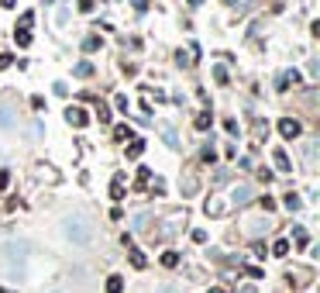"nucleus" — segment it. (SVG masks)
Segmentation results:
<instances>
[{"instance_id": "10", "label": "nucleus", "mask_w": 320, "mask_h": 293, "mask_svg": "<svg viewBox=\"0 0 320 293\" xmlns=\"http://www.w3.org/2000/svg\"><path fill=\"white\" fill-rule=\"evenodd\" d=\"M107 293H124V279L121 276H110L107 279Z\"/></svg>"}, {"instance_id": "19", "label": "nucleus", "mask_w": 320, "mask_h": 293, "mask_svg": "<svg viewBox=\"0 0 320 293\" xmlns=\"http://www.w3.org/2000/svg\"><path fill=\"white\" fill-rule=\"evenodd\" d=\"M286 207H289V210H300V207H303V200H300L296 193H286Z\"/></svg>"}, {"instance_id": "23", "label": "nucleus", "mask_w": 320, "mask_h": 293, "mask_svg": "<svg viewBox=\"0 0 320 293\" xmlns=\"http://www.w3.org/2000/svg\"><path fill=\"white\" fill-rule=\"evenodd\" d=\"M97 118H100V121H110V107H107V103L97 107Z\"/></svg>"}, {"instance_id": "29", "label": "nucleus", "mask_w": 320, "mask_h": 293, "mask_svg": "<svg viewBox=\"0 0 320 293\" xmlns=\"http://www.w3.org/2000/svg\"><path fill=\"white\" fill-rule=\"evenodd\" d=\"M131 4H135V11H145V7H148V0H131Z\"/></svg>"}, {"instance_id": "18", "label": "nucleus", "mask_w": 320, "mask_h": 293, "mask_svg": "<svg viewBox=\"0 0 320 293\" xmlns=\"http://www.w3.org/2000/svg\"><path fill=\"white\" fill-rule=\"evenodd\" d=\"M100 49V38L97 34H90V38H83V52H97Z\"/></svg>"}, {"instance_id": "12", "label": "nucleus", "mask_w": 320, "mask_h": 293, "mask_svg": "<svg viewBox=\"0 0 320 293\" xmlns=\"http://www.w3.org/2000/svg\"><path fill=\"white\" fill-rule=\"evenodd\" d=\"M76 76H79V80H90V76H93V62H79V66H76Z\"/></svg>"}, {"instance_id": "24", "label": "nucleus", "mask_w": 320, "mask_h": 293, "mask_svg": "<svg viewBox=\"0 0 320 293\" xmlns=\"http://www.w3.org/2000/svg\"><path fill=\"white\" fill-rule=\"evenodd\" d=\"M214 76H217V83H227V69H224V66H217V69H214Z\"/></svg>"}, {"instance_id": "1", "label": "nucleus", "mask_w": 320, "mask_h": 293, "mask_svg": "<svg viewBox=\"0 0 320 293\" xmlns=\"http://www.w3.org/2000/svg\"><path fill=\"white\" fill-rule=\"evenodd\" d=\"M66 231H69V238L79 241V245H86V241H90V228H86L83 217H66Z\"/></svg>"}, {"instance_id": "30", "label": "nucleus", "mask_w": 320, "mask_h": 293, "mask_svg": "<svg viewBox=\"0 0 320 293\" xmlns=\"http://www.w3.org/2000/svg\"><path fill=\"white\" fill-rule=\"evenodd\" d=\"M0 4H4V7H14V4H17V0H0Z\"/></svg>"}, {"instance_id": "9", "label": "nucleus", "mask_w": 320, "mask_h": 293, "mask_svg": "<svg viewBox=\"0 0 320 293\" xmlns=\"http://www.w3.org/2000/svg\"><path fill=\"white\" fill-rule=\"evenodd\" d=\"M14 38H17V45L24 49V45H31V28H17L14 31Z\"/></svg>"}, {"instance_id": "13", "label": "nucleus", "mask_w": 320, "mask_h": 293, "mask_svg": "<svg viewBox=\"0 0 320 293\" xmlns=\"http://www.w3.org/2000/svg\"><path fill=\"white\" fill-rule=\"evenodd\" d=\"M296 80H300V76H296V69H293V72H283L275 86H279V90H286V86H289V83H296Z\"/></svg>"}, {"instance_id": "15", "label": "nucleus", "mask_w": 320, "mask_h": 293, "mask_svg": "<svg viewBox=\"0 0 320 293\" xmlns=\"http://www.w3.org/2000/svg\"><path fill=\"white\" fill-rule=\"evenodd\" d=\"M162 266H166V269H176V266H179V252H166V255H162Z\"/></svg>"}, {"instance_id": "14", "label": "nucleus", "mask_w": 320, "mask_h": 293, "mask_svg": "<svg viewBox=\"0 0 320 293\" xmlns=\"http://www.w3.org/2000/svg\"><path fill=\"white\" fill-rule=\"evenodd\" d=\"M272 255H279V259H283V255H289V241H286V238H279V241L272 245Z\"/></svg>"}, {"instance_id": "33", "label": "nucleus", "mask_w": 320, "mask_h": 293, "mask_svg": "<svg viewBox=\"0 0 320 293\" xmlns=\"http://www.w3.org/2000/svg\"><path fill=\"white\" fill-rule=\"evenodd\" d=\"M227 4H234V0H227Z\"/></svg>"}, {"instance_id": "2", "label": "nucleus", "mask_w": 320, "mask_h": 293, "mask_svg": "<svg viewBox=\"0 0 320 293\" xmlns=\"http://www.w3.org/2000/svg\"><path fill=\"white\" fill-rule=\"evenodd\" d=\"M66 121H69L72 128H86V121H90V114L83 111V107H69V111H66Z\"/></svg>"}, {"instance_id": "5", "label": "nucleus", "mask_w": 320, "mask_h": 293, "mask_svg": "<svg viewBox=\"0 0 320 293\" xmlns=\"http://www.w3.org/2000/svg\"><path fill=\"white\" fill-rule=\"evenodd\" d=\"M248 197H252V190H248L245 183H241V187H234V193H231V204H237V207H241V204H248Z\"/></svg>"}, {"instance_id": "4", "label": "nucleus", "mask_w": 320, "mask_h": 293, "mask_svg": "<svg viewBox=\"0 0 320 293\" xmlns=\"http://www.w3.org/2000/svg\"><path fill=\"white\" fill-rule=\"evenodd\" d=\"M272 162L279 166V172H289V169H293V166H289V155H286L283 149H275V152H272Z\"/></svg>"}, {"instance_id": "27", "label": "nucleus", "mask_w": 320, "mask_h": 293, "mask_svg": "<svg viewBox=\"0 0 320 293\" xmlns=\"http://www.w3.org/2000/svg\"><path fill=\"white\" fill-rule=\"evenodd\" d=\"M7 183H11V176H7V169H0V190H4V187H7Z\"/></svg>"}, {"instance_id": "6", "label": "nucleus", "mask_w": 320, "mask_h": 293, "mask_svg": "<svg viewBox=\"0 0 320 293\" xmlns=\"http://www.w3.org/2000/svg\"><path fill=\"white\" fill-rule=\"evenodd\" d=\"M0 128H7V131L14 128V111H11L7 103H0Z\"/></svg>"}, {"instance_id": "25", "label": "nucleus", "mask_w": 320, "mask_h": 293, "mask_svg": "<svg viewBox=\"0 0 320 293\" xmlns=\"http://www.w3.org/2000/svg\"><path fill=\"white\" fill-rule=\"evenodd\" d=\"M79 11H83V14H90V11H93V0H79Z\"/></svg>"}, {"instance_id": "20", "label": "nucleus", "mask_w": 320, "mask_h": 293, "mask_svg": "<svg viewBox=\"0 0 320 293\" xmlns=\"http://www.w3.org/2000/svg\"><path fill=\"white\" fill-rule=\"evenodd\" d=\"M196 128H200V131H207V128H210V114H207V111H203V114H196Z\"/></svg>"}, {"instance_id": "21", "label": "nucleus", "mask_w": 320, "mask_h": 293, "mask_svg": "<svg viewBox=\"0 0 320 293\" xmlns=\"http://www.w3.org/2000/svg\"><path fill=\"white\" fill-rule=\"evenodd\" d=\"M114 138H117V141H124V138H131V128H128V124H121V128H117V131H114Z\"/></svg>"}, {"instance_id": "8", "label": "nucleus", "mask_w": 320, "mask_h": 293, "mask_svg": "<svg viewBox=\"0 0 320 293\" xmlns=\"http://www.w3.org/2000/svg\"><path fill=\"white\" fill-rule=\"evenodd\" d=\"M145 152V141L141 138H131V145H128V159H138Z\"/></svg>"}, {"instance_id": "17", "label": "nucleus", "mask_w": 320, "mask_h": 293, "mask_svg": "<svg viewBox=\"0 0 320 293\" xmlns=\"http://www.w3.org/2000/svg\"><path fill=\"white\" fill-rule=\"evenodd\" d=\"M128 255H131V262H135V269H145V266H148V259H145V255H141L138 248H131Z\"/></svg>"}, {"instance_id": "3", "label": "nucleus", "mask_w": 320, "mask_h": 293, "mask_svg": "<svg viewBox=\"0 0 320 293\" xmlns=\"http://www.w3.org/2000/svg\"><path fill=\"white\" fill-rule=\"evenodd\" d=\"M279 131H283V138H296V135H300V121L283 118V121H279Z\"/></svg>"}, {"instance_id": "22", "label": "nucleus", "mask_w": 320, "mask_h": 293, "mask_svg": "<svg viewBox=\"0 0 320 293\" xmlns=\"http://www.w3.org/2000/svg\"><path fill=\"white\" fill-rule=\"evenodd\" d=\"M162 138H166V141L172 145V149H176V145H179V138H176V131H172V128H166V131H162Z\"/></svg>"}, {"instance_id": "28", "label": "nucleus", "mask_w": 320, "mask_h": 293, "mask_svg": "<svg viewBox=\"0 0 320 293\" xmlns=\"http://www.w3.org/2000/svg\"><path fill=\"white\" fill-rule=\"evenodd\" d=\"M11 62H14V59H11V55H7V52H4V55H0V69H7V66H11Z\"/></svg>"}, {"instance_id": "11", "label": "nucleus", "mask_w": 320, "mask_h": 293, "mask_svg": "<svg viewBox=\"0 0 320 293\" xmlns=\"http://www.w3.org/2000/svg\"><path fill=\"white\" fill-rule=\"evenodd\" d=\"M110 197H114V200H121V197H124V179H121V176L110 183Z\"/></svg>"}, {"instance_id": "16", "label": "nucleus", "mask_w": 320, "mask_h": 293, "mask_svg": "<svg viewBox=\"0 0 320 293\" xmlns=\"http://www.w3.org/2000/svg\"><path fill=\"white\" fill-rule=\"evenodd\" d=\"M7 252H11V259L21 262V259H24V252H28V245H24V241H21V245H7Z\"/></svg>"}, {"instance_id": "7", "label": "nucleus", "mask_w": 320, "mask_h": 293, "mask_svg": "<svg viewBox=\"0 0 320 293\" xmlns=\"http://www.w3.org/2000/svg\"><path fill=\"white\" fill-rule=\"evenodd\" d=\"M179 190H183V197H193V193L200 190V183H196V176H186V179L179 183Z\"/></svg>"}, {"instance_id": "31", "label": "nucleus", "mask_w": 320, "mask_h": 293, "mask_svg": "<svg viewBox=\"0 0 320 293\" xmlns=\"http://www.w3.org/2000/svg\"><path fill=\"white\" fill-rule=\"evenodd\" d=\"M210 293H227V290H224V286H214V290H210Z\"/></svg>"}, {"instance_id": "26", "label": "nucleus", "mask_w": 320, "mask_h": 293, "mask_svg": "<svg viewBox=\"0 0 320 293\" xmlns=\"http://www.w3.org/2000/svg\"><path fill=\"white\" fill-rule=\"evenodd\" d=\"M52 90H55V93H59V97H66V93H69V86H66V83H62V80H59V83H55V86H52Z\"/></svg>"}, {"instance_id": "32", "label": "nucleus", "mask_w": 320, "mask_h": 293, "mask_svg": "<svg viewBox=\"0 0 320 293\" xmlns=\"http://www.w3.org/2000/svg\"><path fill=\"white\" fill-rule=\"evenodd\" d=\"M241 293H255V286H245V290H241Z\"/></svg>"}]
</instances>
